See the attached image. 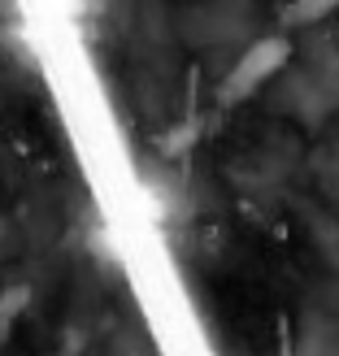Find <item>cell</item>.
Segmentation results:
<instances>
[{
    "mask_svg": "<svg viewBox=\"0 0 339 356\" xmlns=\"http://www.w3.org/2000/svg\"><path fill=\"white\" fill-rule=\"evenodd\" d=\"M287 61H292V40L287 35H257V40L235 57V65L226 70V79L218 87L222 104H239L248 96H257L261 87H270L283 70H287Z\"/></svg>",
    "mask_w": 339,
    "mask_h": 356,
    "instance_id": "cell-1",
    "label": "cell"
},
{
    "mask_svg": "<svg viewBox=\"0 0 339 356\" xmlns=\"http://www.w3.org/2000/svg\"><path fill=\"white\" fill-rule=\"evenodd\" d=\"M239 31H244V0H200L183 13V35L196 48L239 40Z\"/></svg>",
    "mask_w": 339,
    "mask_h": 356,
    "instance_id": "cell-2",
    "label": "cell"
},
{
    "mask_svg": "<svg viewBox=\"0 0 339 356\" xmlns=\"http://www.w3.org/2000/svg\"><path fill=\"white\" fill-rule=\"evenodd\" d=\"M339 9V0H292L287 13H283V22L287 26H313L322 22V17H331Z\"/></svg>",
    "mask_w": 339,
    "mask_h": 356,
    "instance_id": "cell-3",
    "label": "cell"
},
{
    "mask_svg": "<svg viewBox=\"0 0 339 356\" xmlns=\"http://www.w3.org/2000/svg\"><path fill=\"white\" fill-rule=\"evenodd\" d=\"M296 356H339V334L331 326H309L300 334V352Z\"/></svg>",
    "mask_w": 339,
    "mask_h": 356,
    "instance_id": "cell-4",
    "label": "cell"
}]
</instances>
